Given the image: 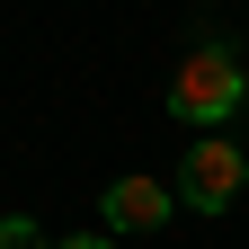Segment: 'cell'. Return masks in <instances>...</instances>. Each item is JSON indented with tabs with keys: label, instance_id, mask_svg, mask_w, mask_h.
Masks as SVG:
<instances>
[{
	"label": "cell",
	"instance_id": "1",
	"mask_svg": "<svg viewBox=\"0 0 249 249\" xmlns=\"http://www.w3.org/2000/svg\"><path fill=\"white\" fill-rule=\"evenodd\" d=\"M240 107H249V80H240V62H231L223 45H196V53L169 71V116L196 124V134H213V124L240 116Z\"/></svg>",
	"mask_w": 249,
	"mask_h": 249
},
{
	"label": "cell",
	"instance_id": "2",
	"mask_svg": "<svg viewBox=\"0 0 249 249\" xmlns=\"http://www.w3.org/2000/svg\"><path fill=\"white\" fill-rule=\"evenodd\" d=\"M178 196H187V213H223V205H240V187H249V160H240V142H223V134H205V142H187V160H178Z\"/></svg>",
	"mask_w": 249,
	"mask_h": 249
},
{
	"label": "cell",
	"instance_id": "3",
	"mask_svg": "<svg viewBox=\"0 0 249 249\" xmlns=\"http://www.w3.org/2000/svg\"><path fill=\"white\" fill-rule=\"evenodd\" d=\"M178 205H187V196L160 187V178H116L107 196H98V231H160Z\"/></svg>",
	"mask_w": 249,
	"mask_h": 249
},
{
	"label": "cell",
	"instance_id": "4",
	"mask_svg": "<svg viewBox=\"0 0 249 249\" xmlns=\"http://www.w3.org/2000/svg\"><path fill=\"white\" fill-rule=\"evenodd\" d=\"M0 249H53V240L27 223V213H9V223H0Z\"/></svg>",
	"mask_w": 249,
	"mask_h": 249
},
{
	"label": "cell",
	"instance_id": "5",
	"mask_svg": "<svg viewBox=\"0 0 249 249\" xmlns=\"http://www.w3.org/2000/svg\"><path fill=\"white\" fill-rule=\"evenodd\" d=\"M53 249H116V231H71V240H53Z\"/></svg>",
	"mask_w": 249,
	"mask_h": 249
},
{
	"label": "cell",
	"instance_id": "6",
	"mask_svg": "<svg viewBox=\"0 0 249 249\" xmlns=\"http://www.w3.org/2000/svg\"><path fill=\"white\" fill-rule=\"evenodd\" d=\"M240 36H249V18H240Z\"/></svg>",
	"mask_w": 249,
	"mask_h": 249
}]
</instances>
